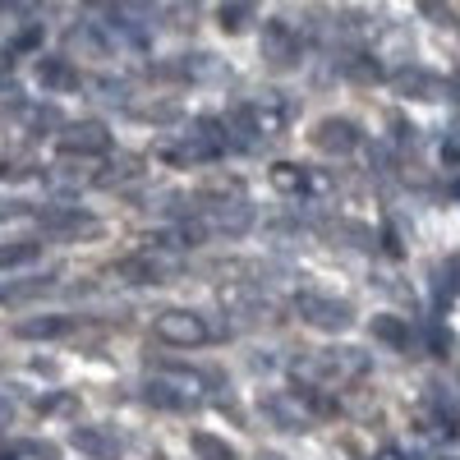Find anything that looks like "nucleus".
I'll list each match as a JSON object with an SVG mask.
<instances>
[{"mask_svg":"<svg viewBox=\"0 0 460 460\" xmlns=\"http://www.w3.org/2000/svg\"><path fill=\"white\" fill-rule=\"evenodd\" d=\"M286 125H290V97H281V93H258L253 102L235 106V115H230V143L258 147V143H267V138L286 134Z\"/></svg>","mask_w":460,"mask_h":460,"instance_id":"f257e3e1","label":"nucleus"},{"mask_svg":"<svg viewBox=\"0 0 460 460\" xmlns=\"http://www.w3.org/2000/svg\"><path fill=\"white\" fill-rule=\"evenodd\" d=\"M290 373L299 382H309V387H336V382H355L368 373V355L364 350H350V345H341V350H318V355H304L290 364Z\"/></svg>","mask_w":460,"mask_h":460,"instance_id":"f03ea898","label":"nucleus"},{"mask_svg":"<svg viewBox=\"0 0 460 460\" xmlns=\"http://www.w3.org/2000/svg\"><path fill=\"white\" fill-rule=\"evenodd\" d=\"M230 147V125L226 120H199L194 129H184L180 143H162L157 157L171 162V166H199V162H212Z\"/></svg>","mask_w":460,"mask_h":460,"instance_id":"7ed1b4c3","label":"nucleus"},{"mask_svg":"<svg viewBox=\"0 0 460 460\" xmlns=\"http://www.w3.org/2000/svg\"><path fill=\"white\" fill-rule=\"evenodd\" d=\"M175 253H171V244H162V240H152V244H143L138 253H129V258H120L115 262V277L120 281H134V286H152V281H171V272H175Z\"/></svg>","mask_w":460,"mask_h":460,"instance_id":"20e7f679","label":"nucleus"},{"mask_svg":"<svg viewBox=\"0 0 460 460\" xmlns=\"http://www.w3.org/2000/svg\"><path fill=\"white\" fill-rule=\"evenodd\" d=\"M143 401L152 405V410H199L203 405V392H199V377H184V373H175V377H147L143 382Z\"/></svg>","mask_w":460,"mask_h":460,"instance_id":"39448f33","label":"nucleus"},{"mask_svg":"<svg viewBox=\"0 0 460 460\" xmlns=\"http://www.w3.org/2000/svg\"><path fill=\"white\" fill-rule=\"evenodd\" d=\"M152 336L166 341V345H180V350H189V345L212 341V327L194 309H162L157 318H152Z\"/></svg>","mask_w":460,"mask_h":460,"instance_id":"423d86ee","label":"nucleus"},{"mask_svg":"<svg viewBox=\"0 0 460 460\" xmlns=\"http://www.w3.org/2000/svg\"><path fill=\"white\" fill-rule=\"evenodd\" d=\"M295 314L318 332H350L355 327V309L345 299H327V295H309V290L295 295Z\"/></svg>","mask_w":460,"mask_h":460,"instance_id":"0eeeda50","label":"nucleus"},{"mask_svg":"<svg viewBox=\"0 0 460 460\" xmlns=\"http://www.w3.org/2000/svg\"><path fill=\"white\" fill-rule=\"evenodd\" d=\"M258 410L272 419L277 429H286V433H299V429H309L314 424V410L304 405V396L290 387V392H272V396H262L258 401Z\"/></svg>","mask_w":460,"mask_h":460,"instance_id":"6e6552de","label":"nucleus"},{"mask_svg":"<svg viewBox=\"0 0 460 460\" xmlns=\"http://www.w3.org/2000/svg\"><path fill=\"white\" fill-rule=\"evenodd\" d=\"M106 147H111V129L102 120L65 125V134H60V152H65V157H102Z\"/></svg>","mask_w":460,"mask_h":460,"instance_id":"1a4fd4ad","label":"nucleus"},{"mask_svg":"<svg viewBox=\"0 0 460 460\" xmlns=\"http://www.w3.org/2000/svg\"><path fill=\"white\" fill-rule=\"evenodd\" d=\"M359 143H364L359 125L345 120V115H327V120H318V129H314V147L332 152V157H345V152H355Z\"/></svg>","mask_w":460,"mask_h":460,"instance_id":"9d476101","label":"nucleus"},{"mask_svg":"<svg viewBox=\"0 0 460 460\" xmlns=\"http://www.w3.org/2000/svg\"><path fill=\"white\" fill-rule=\"evenodd\" d=\"M262 51H267V60L272 65H295L299 60V37H295V28L286 23V19H267L262 23Z\"/></svg>","mask_w":460,"mask_h":460,"instance_id":"9b49d317","label":"nucleus"},{"mask_svg":"<svg viewBox=\"0 0 460 460\" xmlns=\"http://www.w3.org/2000/svg\"><path fill=\"white\" fill-rule=\"evenodd\" d=\"M69 442H74V451H84L88 460H120V442H115L106 429H97V424L69 429Z\"/></svg>","mask_w":460,"mask_h":460,"instance_id":"f8f14e48","label":"nucleus"},{"mask_svg":"<svg viewBox=\"0 0 460 460\" xmlns=\"http://www.w3.org/2000/svg\"><path fill=\"white\" fill-rule=\"evenodd\" d=\"M42 226L51 230V235H97V217H88L84 208H51V212H42Z\"/></svg>","mask_w":460,"mask_h":460,"instance_id":"ddd939ff","label":"nucleus"},{"mask_svg":"<svg viewBox=\"0 0 460 460\" xmlns=\"http://www.w3.org/2000/svg\"><path fill=\"white\" fill-rule=\"evenodd\" d=\"M69 332H74V318H69V314H37V318H23V323L14 327L19 341H60V336H69Z\"/></svg>","mask_w":460,"mask_h":460,"instance_id":"4468645a","label":"nucleus"},{"mask_svg":"<svg viewBox=\"0 0 460 460\" xmlns=\"http://www.w3.org/2000/svg\"><path fill=\"white\" fill-rule=\"evenodd\" d=\"M37 84L47 93H74L79 88V69H74L65 56H42L37 60Z\"/></svg>","mask_w":460,"mask_h":460,"instance_id":"2eb2a0df","label":"nucleus"},{"mask_svg":"<svg viewBox=\"0 0 460 460\" xmlns=\"http://www.w3.org/2000/svg\"><path fill=\"white\" fill-rule=\"evenodd\" d=\"M272 189L277 194H309V171L295 162H277L272 166Z\"/></svg>","mask_w":460,"mask_h":460,"instance_id":"dca6fc26","label":"nucleus"},{"mask_svg":"<svg viewBox=\"0 0 460 460\" xmlns=\"http://www.w3.org/2000/svg\"><path fill=\"white\" fill-rule=\"evenodd\" d=\"M138 175H143V162H138V157H120L115 166L97 171V175H93V184H102V189H115V184H125V180H138Z\"/></svg>","mask_w":460,"mask_h":460,"instance_id":"f3484780","label":"nucleus"},{"mask_svg":"<svg viewBox=\"0 0 460 460\" xmlns=\"http://www.w3.org/2000/svg\"><path fill=\"white\" fill-rule=\"evenodd\" d=\"M368 332H373L377 341H387V345H396V350H405V345H410V327H405L401 318H392V314H382V318H373V323H368Z\"/></svg>","mask_w":460,"mask_h":460,"instance_id":"a211bd4d","label":"nucleus"},{"mask_svg":"<svg viewBox=\"0 0 460 460\" xmlns=\"http://www.w3.org/2000/svg\"><path fill=\"white\" fill-rule=\"evenodd\" d=\"M194 456L199 460H235V447L212 438V433H194Z\"/></svg>","mask_w":460,"mask_h":460,"instance_id":"6ab92c4d","label":"nucleus"},{"mask_svg":"<svg viewBox=\"0 0 460 460\" xmlns=\"http://www.w3.org/2000/svg\"><path fill=\"white\" fill-rule=\"evenodd\" d=\"M23 262H37V240H10V244H0V267H23Z\"/></svg>","mask_w":460,"mask_h":460,"instance_id":"aec40b11","label":"nucleus"},{"mask_svg":"<svg viewBox=\"0 0 460 460\" xmlns=\"http://www.w3.org/2000/svg\"><path fill=\"white\" fill-rule=\"evenodd\" d=\"M401 93L405 97H438V79H429V74H419V69H410V74H401Z\"/></svg>","mask_w":460,"mask_h":460,"instance_id":"412c9836","label":"nucleus"},{"mask_svg":"<svg viewBox=\"0 0 460 460\" xmlns=\"http://www.w3.org/2000/svg\"><path fill=\"white\" fill-rule=\"evenodd\" d=\"M37 290H47V281H0V304H19Z\"/></svg>","mask_w":460,"mask_h":460,"instance_id":"4be33fe9","label":"nucleus"},{"mask_svg":"<svg viewBox=\"0 0 460 460\" xmlns=\"http://www.w3.org/2000/svg\"><path fill=\"white\" fill-rule=\"evenodd\" d=\"M244 14H249L244 0H230V5H221V28L226 32H240L244 28Z\"/></svg>","mask_w":460,"mask_h":460,"instance_id":"5701e85b","label":"nucleus"},{"mask_svg":"<svg viewBox=\"0 0 460 460\" xmlns=\"http://www.w3.org/2000/svg\"><path fill=\"white\" fill-rule=\"evenodd\" d=\"M37 47H42V28L28 23V28L14 37V42H10V56H23V51H37Z\"/></svg>","mask_w":460,"mask_h":460,"instance_id":"b1692460","label":"nucleus"},{"mask_svg":"<svg viewBox=\"0 0 460 460\" xmlns=\"http://www.w3.org/2000/svg\"><path fill=\"white\" fill-rule=\"evenodd\" d=\"M373 460H410V456H405V451H401V447H382V451H377V456H373Z\"/></svg>","mask_w":460,"mask_h":460,"instance_id":"393cba45","label":"nucleus"},{"mask_svg":"<svg viewBox=\"0 0 460 460\" xmlns=\"http://www.w3.org/2000/svg\"><path fill=\"white\" fill-rule=\"evenodd\" d=\"M382 240H387V253H392V258H401V253H405V249L396 244V235H392V226H387V230H382Z\"/></svg>","mask_w":460,"mask_h":460,"instance_id":"a878e982","label":"nucleus"},{"mask_svg":"<svg viewBox=\"0 0 460 460\" xmlns=\"http://www.w3.org/2000/svg\"><path fill=\"white\" fill-rule=\"evenodd\" d=\"M451 272H460V258H451ZM456 286H460V277H456Z\"/></svg>","mask_w":460,"mask_h":460,"instance_id":"bb28decb","label":"nucleus"},{"mask_svg":"<svg viewBox=\"0 0 460 460\" xmlns=\"http://www.w3.org/2000/svg\"><path fill=\"white\" fill-rule=\"evenodd\" d=\"M451 194H456V199H460V180H456V184H451Z\"/></svg>","mask_w":460,"mask_h":460,"instance_id":"cd10ccee","label":"nucleus"},{"mask_svg":"<svg viewBox=\"0 0 460 460\" xmlns=\"http://www.w3.org/2000/svg\"><path fill=\"white\" fill-rule=\"evenodd\" d=\"M0 460H14V456H10V451H0Z\"/></svg>","mask_w":460,"mask_h":460,"instance_id":"c85d7f7f","label":"nucleus"},{"mask_svg":"<svg viewBox=\"0 0 460 460\" xmlns=\"http://www.w3.org/2000/svg\"><path fill=\"white\" fill-rule=\"evenodd\" d=\"M258 460H281V456H258Z\"/></svg>","mask_w":460,"mask_h":460,"instance_id":"c756f323","label":"nucleus"},{"mask_svg":"<svg viewBox=\"0 0 460 460\" xmlns=\"http://www.w3.org/2000/svg\"><path fill=\"white\" fill-rule=\"evenodd\" d=\"M447 460H451V456H447Z\"/></svg>","mask_w":460,"mask_h":460,"instance_id":"7c9ffc66","label":"nucleus"}]
</instances>
